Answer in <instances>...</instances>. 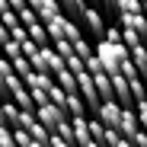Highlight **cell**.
Listing matches in <instances>:
<instances>
[{"mask_svg": "<svg viewBox=\"0 0 147 147\" xmlns=\"http://www.w3.org/2000/svg\"><path fill=\"white\" fill-rule=\"evenodd\" d=\"M118 147H134V144H131V138H121V141H118Z\"/></svg>", "mask_w": 147, "mask_h": 147, "instance_id": "obj_28", "label": "cell"}, {"mask_svg": "<svg viewBox=\"0 0 147 147\" xmlns=\"http://www.w3.org/2000/svg\"><path fill=\"white\" fill-rule=\"evenodd\" d=\"M19 22L29 29V26H35V22H42V19H38V13H35L32 7H22V10H19Z\"/></svg>", "mask_w": 147, "mask_h": 147, "instance_id": "obj_16", "label": "cell"}, {"mask_svg": "<svg viewBox=\"0 0 147 147\" xmlns=\"http://www.w3.org/2000/svg\"><path fill=\"white\" fill-rule=\"evenodd\" d=\"M115 13H118V16H121V13H144V0H118Z\"/></svg>", "mask_w": 147, "mask_h": 147, "instance_id": "obj_12", "label": "cell"}, {"mask_svg": "<svg viewBox=\"0 0 147 147\" xmlns=\"http://www.w3.org/2000/svg\"><path fill=\"white\" fill-rule=\"evenodd\" d=\"M118 26H125V29H134L147 38V13H121L118 16Z\"/></svg>", "mask_w": 147, "mask_h": 147, "instance_id": "obj_6", "label": "cell"}, {"mask_svg": "<svg viewBox=\"0 0 147 147\" xmlns=\"http://www.w3.org/2000/svg\"><path fill=\"white\" fill-rule=\"evenodd\" d=\"M7 61H10V58H7ZM10 64H13V70H16V74H19V77H29V74H32V70H35V67H32V61H29V58H26V55H16V58H13V61H10Z\"/></svg>", "mask_w": 147, "mask_h": 147, "instance_id": "obj_10", "label": "cell"}, {"mask_svg": "<svg viewBox=\"0 0 147 147\" xmlns=\"http://www.w3.org/2000/svg\"><path fill=\"white\" fill-rule=\"evenodd\" d=\"M35 13H38V19H42V22H51L55 16H61V13H64V7H61V0H42V3L35 7Z\"/></svg>", "mask_w": 147, "mask_h": 147, "instance_id": "obj_7", "label": "cell"}, {"mask_svg": "<svg viewBox=\"0 0 147 147\" xmlns=\"http://www.w3.org/2000/svg\"><path fill=\"white\" fill-rule=\"evenodd\" d=\"M144 83H147V74H144Z\"/></svg>", "mask_w": 147, "mask_h": 147, "instance_id": "obj_33", "label": "cell"}, {"mask_svg": "<svg viewBox=\"0 0 147 147\" xmlns=\"http://www.w3.org/2000/svg\"><path fill=\"white\" fill-rule=\"evenodd\" d=\"M3 42H10V26L0 19V45H3Z\"/></svg>", "mask_w": 147, "mask_h": 147, "instance_id": "obj_25", "label": "cell"}, {"mask_svg": "<svg viewBox=\"0 0 147 147\" xmlns=\"http://www.w3.org/2000/svg\"><path fill=\"white\" fill-rule=\"evenodd\" d=\"M3 112H7V125L16 128V121H19V112H22V109H19L13 99H7V102H3Z\"/></svg>", "mask_w": 147, "mask_h": 147, "instance_id": "obj_13", "label": "cell"}, {"mask_svg": "<svg viewBox=\"0 0 147 147\" xmlns=\"http://www.w3.org/2000/svg\"><path fill=\"white\" fill-rule=\"evenodd\" d=\"M0 125H7V112H3V99H0ZM10 128V125H7Z\"/></svg>", "mask_w": 147, "mask_h": 147, "instance_id": "obj_27", "label": "cell"}, {"mask_svg": "<svg viewBox=\"0 0 147 147\" xmlns=\"http://www.w3.org/2000/svg\"><path fill=\"white\" fill-rule=\"evenodd\" d=\"M106 38L109 42H121V26H109L106 29Z\"/></svg>", "mask_w": 147, "mask_h": 147, "instance_id": "obj_22", "label": "cell"}, {"mask_svg": "<svg viewBox=\"0 0 147 147\" xmlns=\"http://www.w3.org/2000/svg\"><path fill=\"white\" fill-rule=\"evenodd\" d=\"M128 55H131V61H134V67H138L141 74H147V42H144V45H138V48H131Z\"/></svg>", "mask_w": 147, "mask_h": 147, "instance_id": "obj_9", "label": "cell"}, {"mask_svg": "<svg viewBox=\"0 0 147 147\" xmlns=\"http://www.w3.org/2000/svg\"><path fill=\"white\" fill-rule=\"evenodd\" d=\"M55 48H58V55H61L64 61H67V58L74 55V45H70V42H55Z\"/></svg>", "mask_w": 147, "mask_h": 147, "instance_id": "obj_21", "label": "cell"}, {"mask_svg": "<svg viewBox=\"0 0 147 147\" xmlns=\"http://www.w3.org/2000/svg\"><path fill=\"white\" fill-rule=\"evenodd\" d=\"M0 147H19L13 138V128H7V125H0Z\"/></svg>", "mask_w": 147, "mask_h": 147, "instance_id": "obj_17", "label": "cell"}, {"mask_svg": "<svg viewBox=\"0 0 147 147\" xmlns=\"http://www.w3.org/2000/svg\"><path fill=\"white\" fill-rule=\"evenodd\" d=\"M128 83H131L134 102H138V99H147V83H144V77H134V80H128Z\"/></svg>", "mask_w": 147, "mask_h": 147, "instance_id": "obj_15", "label": "cell"}, {"mask_svg": "<svg viewBox=\"0 0 147 147\" xmlns=\"http://www.w3.org/2000/svg\"><path fill=\"white\" fill-rule=\"evenodd\" d=\"M35 115H38V121H42V125H45L48 131H51V134H55V131L64 125L67 118H70V115H64V112H61L55 102H42V106L35 109Z\"/></svg>", "mask_w": 147, "mask_h": 147, "instance_id": "obj_2", "label": "cell"}, {"mask_svg": "<svg viewBox=\"0 0 147 147\" xmlns=\"http://www.w3.org/2000/svg\"><path fill=\"white\" fill-rule=\"evenodd\" d=\"M61 7L70 19H80V13L86 10V0H61Z\"/></svg>", "mask_w": 147, "mask_h": 147, "instance_id": "obj_11", "label": "cell"}, {"mask_svg": "<svg viewBox=\"0 0 147 147\" xmlns=\"http://www.w3.org/2000/svg\"><path fill=\"white\" fill-rule=\"evenodd\" d=\"M74 55H77V58H83V61H90L96 51H93V45H90L86 38H80V42H74Z\"/></svg>", "mask_w": 147, "mask_h": 147, "instance_id": "obj_14", "label": "cell"}, {"mask_svg": "<svg viewBox=\"0 0 147 147\" xmlns=\"http://www.w3.org/2000/svg\"><path fill=\"white\" fill-rule=\"evenodd\" d=\"M121 112H125V106H121L118 99H106L99 106V112H96V118H99L106 128H118L121 125Z\"/></svg>", "mask_w": 147, "mask_h": 147, "instance_id": "obj_4", "label": "cell"}, {"mask_svg": "<svg viewBox=\"0 0 147 147\" xmlns=\"http://www.w3.org/2000/svg\"><path fill=\"white\" fill-rule=\"evenodd\" d=\"M134 109H138V118H141V128L147 131V99H138Z\"/></svg>", "mask_w": 147, "mask_h": 147, "instance_id": "obj_20", "label": "cell"}, {"mask_svg": "<svg viewBox=\"0 0 147 147\" xmlns=\"http://www.w3.org/2000/svg\"><path fill=\"white\" fill-rule=\"evenodd\" d=\"M144 13H147V0H144Z\"/></svg>", "mask_w": 147, "mask_h": 147, "instance_id": "obj_31", "label": "cell"}, {"mask_svg": "<svg viewBox=\"0 0 147 147\" xmlns=\"http://www.w3.org/2000/svg\"><path fill=\"white\" fill-rule=\"evenodd\" d=\"M10 7H13V10H16V13H19V10H22V7H29V3H26V0H10Z\"/></svg>", "mask_w": 147, "mask_h": 147, "instance_id": "obj_26", "label": "cell"}, {"mask_svg": "<svg viewBox=\"0 0 147 147\" xmlns=\"http://www.w3.org/2000/svg\"><path fill=\"white\" fill-rule=\"evenodd\" d=\"M0 58H3V48H0Z\"/></svg>", "mask_w": 147, "mask_h": 147, "instance_id": "obj_32", "label": "cell"}, {"mask_svg": "<svg viewBox=\"0 0 147 147\" xmlns=\"http://www.w3.org/2000/svg\"><path fill=\"white\" fill-rule=\"evenodd\" d=\"M29 38H32L38 48L55 45V42H51V32H48V26H45V22H35V26H29Z\"/></svg>", "mask_w": 147, "mask_h": 147, "instance_id": "obj_8", "label": "cell"}, {"mask_svg": "<svg viewBox=\"0 0 147 147\" xmlns=\"http://www.w3.org/2000/svg\"><path fill=\"white\" fill-rule=\"evenodd\" d=\"M86 147H106V144H102V141H90Z\"/></svg>", "mask_w": 147, "mask_h": 147, "instance_id": "obj_29", "label": "cell"}, {"mask_svg": "<svg viewBox=\"0 0 147 147\" xmlns=\"http://www.w3.org/2000/svg\"><path fill=\"white\" fill-rule=\"evenodd\" d=\"M26 3H29V7H32V10H35V7H38V3H42V0H26Z\"/></svg>", "mask_w": 147, "mask_h": 147, "instance_id": "obj_30", "label": "cell"}, {"mask_svg": "<svg viewBox=\"0 0 147 147\" xmlns=\"http://www.w3.org/2000/svg\"><path fill=\"white\" fill-rule=\"evenodd\" d=\"M48 147H74L70 141H64L61 134H51V141H48Z\"/></svg>", "mask_w": 147, "mask_h": 147, "instance_id": "obj_23", "label": "cell"}, {"mask_svg": "<svg viewBox=\"0 0 147 147\" xmlns=\"http://www.w3.org/2000/svg\"><path fill=\"white\" fill-rule=\"evenodd\" d=\"M96 55H99V61L106 64L109 77L121 74V61H128V58H131L125 42H109V38H99V42H96Z\"/></svg>", "mask_w": 147, "mask_h": 147, "instance_id": "obj_1", "label": "cell"}, {"mask_svg": "<svg viewBox=\"0 0 147 147\" xmlns=\"http://www.w3.org/2000/svg\"><path fill=\"white\" fill-rule=\"evenodd\" d=\"M121 74H125L128 80H134V77H144V74L134 67V61H131V58H128V61H121Z\"/></svg>", "mask_w": 147, "mask_h": 147, "instance_id": "obj_18", "label": "cell"}, {"mask_svg": "<svg viewBox=\"0 0 147 147\" xmlns=\"http://www.w3.org/2000/svg\"><path fill=\"white\" fill-rule=\"evenodd\" d=\"M118 131L125 134V138H134V134L141 131V118H138V109H134V106H125V112H121V125H118Z\"/></svg>", "mask_w": 147, "mask_h": 147, "instance_id": "obj_5", "label": "cell"}, {"mask_svg": "<svg viewBox=\"0 0 147 147\" xmlns=\"http://www.w3.org/2000/svg\"><path fill=\"white\" fill-rule=\"evenodd\" d=\"M131 144H134V147H147V131L141 128V131H138V134L131 138Z\"/></svg>", "mask_w": 147, "mask_h": 147, "instance_id": "obj_24", "label": "cell"}, {"mask_svg": "<svg viewBox=\"0 0 147 147\" xmlns=\"http://www.w3.org/2000/svg\"><path fill=\"white\" fill-rule=\"evenodd\" d=\"M90 131H93L96 141H102V138H106V125H102L99 118H90Z\"/></svg>", "mask_w": 147, "mask_h": 147, "instance_id": "obj_19", "label": "cell"}, {"mask_svg": "<svg viewBox=\"0 0 147 147\" xmlns=\"http://www.w3.org/2000/svg\"><path fill=\"white\" fill-rule=\"evenodd\" d=\"M77 22H80V26H83V29H86L96 42H99V38H106V29H109V26H106V19L99 16V10L86 7V10L80 13V19H77Z\"/></svg>", "mask_w": 147, "mask_h": 147, "instance_id": "obj_3", "label": "cell"}]
</instances>
